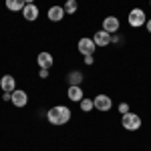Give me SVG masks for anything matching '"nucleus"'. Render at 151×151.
<instances>
[{
  "label": "nucleus",
  "mask_w": 151,
  "mask_h": 151,
  "mask_svg": "<svg viewBox=\"0 0 151 151\" xmlns=\"http://www.w3.org/2000/svg\"><path fill=\"white\" fill-rule=\"evenodd\" d=\"M47 119L50 125H67L70 121V109L65 107V105H57V107L48 109Z\"/></svg>",
  "instance_id": "obj_1"
},
{
  "label": "nucleus",
  "mask_w": 151,
  "mask_h": 151,
  "mask_svg": "<svg viewBox=\"0 0 151 151\" xmlns=\"http://www.w3.org/2000/svg\"><path fill=\"white\" fill-rule=\"evenodd\" d=\"M93 103H95V109H99V111H109L113 107L111 97H107V95H97L93 99Z\"/></svg>",
  "instance_id": "obj_6"
},
{
  "label": "nucleus",
  "mask_w": 151,
  "mask_h": 151,
  "mask_svg": "<svg viewBox=\"0 0 151 151\" xmlns=\"http://www.w3.org/2000/svg\"><path fill=\"white\" fill-rule=\"evenodd\" d=\"M24 4H35V0H24Z\"/></svg>",
  "instance_id": "obj_22"
},
{
  "label": "nucleus",
  "mask_w": 151,
  "mask_h": 151,
  "mask_svg": "<svg viewBox=\"0 0 151 151\" xmlns=\"http://www.w3.org/2000/svg\"><path fill=\"white\" fill-rule=\"evenodd\" d=\"M119 111H121L123 115H125V113H129V105L127 103H121V105H119Z\"/></svg>",
  "instance_id": "obj_18"
},
{
  "label": "nucleus",
  "mask_w": 151,
  "mask_h": 151,
  "mask_svg": "<svg viewBox=\"0 0 151 151\" xmlns=\"http://www.w3.org/2000/svg\"><path fill=\"white\" fill-rule=\"evenodd\" d=\"M83 73L81 70H73V73H69V77H67V81H69V87H81V83H83Z\"/></svg>",
  "instance_id": "obj_13"
},
{
  "label": "nucleus",
  "mask_w": 151,
  "mask_h": 151,
  "mask_svg": "<svg viewBox=\"0 0 151 151\" xmlns=\"http://www.w3.org/2000/svg\"><path fill=\"white\" fill-rule=\"evenodd\" d=\"M85 63H87V65H93V63H95L93 55H87V57H85Z\"/></svg>",
  "instance_id": "obj_19"
},
{
  "label": "nucleus",
  "mask_w": 151,
  "mask_h": 151,
  "mask_svg": "<svg viewBox=\"0 0 151 151\" xmlns=\"http://www.w3.org/2000/svg\"><path fill=\"white\" fill-rule=\"evenodd\" d=\"M79 103H81V109L85 111V113H89L91 109H95V103H93V99H85V97H83V99L79 101Z\"/></svg>",
  "instance_id": "obj_17"
},
{
  "label": "nucleus",
  "mask_w": 151,
  "mask_h": 151,
  "mask_svg": "<svg viewBox=\"0 0 151 151\" xmlns=\"http://www.w3.org/2000/svg\"><path fill=\"white\" fill-rule=\"evenodd\" d=\"M36 63H38L40 69H50V67L55 65V60H52V55H50V52H38Z\"/></svg>",
  "instance_id": "obj_10"
},
{
  "label": "nucleus",
  "mask_w": 151,
  "mask_h": 151,
  "mask_svg": "<svg viewBox=\"0 0 151 151\" xmlns=\"http://www.w3.org/2000/svg\"><path fill=\"white\" fill-rule=\"evenodd\" d=\"M38 75H40V79H47V77H48V69H40Z\"/></svg>",
  "instance_id": "obj_20"
},
{
  "label": "nucleus",
  "mask_w": 151,
  "mask_h": 151,
  "mask_svg": "<svg viewBox=\"0 0 151 151\" xmlns=\"http://www.w3.org/2000/svg\"><path fill=\"white\" fill-rule=\"evenodd\" d=\"M145 26H147V30L151 32V20H147V22H145Z\"/></svg>",
  "instance_id": "obj_21"
},
{
  "label": "nucleus",
  "mask_w": 151,
  "mask_h": 151,
  "mask_svg": "<svg viewBox=\"0 0 151 151\" xmlns=\"http://www.w3.org/2000/svg\"><path fill=\"white\" fill-rule=\"evenodd\" d=\"M63 8H65V14H75L77 8H79V4H77V0H67Z\"/></svg>",
  "instance_id": "obj_16"
},
{
  "label": "nucleus",
  "mask_w": 151,
  "mask_h": 151,
  "mask_svg": "<svg viewBox=\"0 0 151 151\" xmlns=\"http://www.w3.org/2000/svg\"><path fill=\"white\" fill-rule=\"evenodd\" d=\"M127 20L131 26H143V24L147 22V18H145V12L141 10V8H133V10L129 12V16H127Z\"/></svg>",
  "instance_id": "obj_3"
},
{
  "label": "nucleus",
  "mask_w": 151,
  "mask_h": 151,
  "mask_svg": "<svg viewBox=\"0 0 151 151\" xmlns=\"http://www.w3.org/2000/svg\"><path fill=\"white\" fill-rule=\"evenodd\" d=\"M22 16L28 22H35L36 18H38V6H36V4H26L22 8Z\"/></svg>",
  "instance_id": "obj_9"
},
{
  "label": "nucleus",
  "mask_w": 151,
  "mask_h": 151,
  "mask_svg": "<svg viewBox=\"0 0 151 151\" xmlns=\"http://www.w3.org/2000/svg\"><path fill=\"white\" fill-rule=\"evenodd\" d=\"M67 95H69L70 101H81V99H83V89L73 85V87H69V93H67Z\"/></svg>",
  "instance_id": "obj_15"
},
{
  "label": "nucleus",
  "mask_w": 151,
  "mask_h": 151,
  "mask_svg": "<svg viewBox=\"0 0 151 151\" xmlns=\"http://www.w3.org/2000/svg\"><path fill=\"white\" fill-rule=\"evenodd\" d=\"M93 40H95L97 47H107V45H111V35L101 28V30H97V32L93 35Z\"/></svg>",
  "instance_id": "obj_8"
},
{
  "label": "nucleus",
  "mask_w": 151,
  "mask_h": 151,
  "mask_svg": "<svg viewBox=\"0 0 151 151\" xmlns=\"http://www.w3.org/2000/svg\"><path fill=\"white\" fill-rule=\"evenodd\" d=\"M0 87H2L4 93H12V91L16 89V81H14V77H12V75H4V77L0 79Z\"/></svg>",
  "instance_id": "obj_11"
},
{
  "label": "nucleus",
  "mask_w": 151,
  "mask_h": 151,
  "mask_svg": "<svg viewBox=\"0 0 151 151\" xmlns=\"http://www.w3.org/2000/svg\"><path fill=\"white\" fill-rule=\"evenodd\" d=\"M77 48H79V52H81L83 57H87V55H93V52H95L97 45H95L93 38H87V36H83L81 40H79V45H77Z\"/></svg>",
  "instance_id": "obj_4"
},
{
  "label": "nucleus",
  "mask_w": 151,
  "mask_h": 151,
  "mask_svg": "<svg viewBox=\"0 0 151 151\" xmlns=\"http://www.w3.org/2000/svg\"><path fill=\"white\" fill-rule=\"evenodd\" d=\"M24 6H26L24 0H6V8L12 12H22Z\"/></svg>",
  "instance_id": "obj_14"
},
{
  "label": "nucleus",
  "mask_w": 151,
  "mask_h": 151,
  "mask_svg": "<svg viewBox=\"0 0 151 151\" xmlns=\"http://www.w3.org/2000/svg\"><path fill=\"white\" fill-rule=\"evenodd\" d=\"M63 16H65V8H63V6H50V8H48V20L60 22Z\"/></svg>",
  "instance_id": "obj_12"
},
{
  "label": "nucleus",
  "mask_w": 151,
  "mask_h": 151,
  "mask_svg": "<svg viewBox=\"0 0 151 151\" xmlns=\"http://www.w3.org/2000/svg\"><path fill=\"white\" fill-rule=\"evenodd\" d=\"M121 125L127 129V131H137L141 127V117L135 115V113H125L123 119H121Z\"/></svg>",
  "instance_id": "obj_2"
},
{
  "label": "nucleus",
  "mask_w": 151,
  "mask_h": 151,
  "mask_svg": "<svg viewBox=\"0 0 151 151\" xmlns=\"http://www.w3.org/2000/svg\"><path fill=\"white\" fill-rule=\"evenodd\" d=\"M119 28H121V22H119L117 16H107V18L103 20V30H107L109 35L119 32Z\"/></svg>",
  "instance_id": "obj_5"
},
{
  "label": "nucleus",
  "mask_w": 151,
  "mask_h": 151,
  "mask_svg": "<svg viewBox=\"0 0 151 151\" xmlns=\"http://www.w3.org/2000/svg\"><path fill=\"white\" fill-rule=\"evenodd\" d=\"M12 105L14 107H18V109H22V107H26V103H28V95L24 93V91H12Z\"/></svg>",
  "instance_id": "obj_7"
},
{
  "label": "nucleus",
  "mask_w": 151,
  "mask_h": 151,
  "mask_svg": "<svg viewBox=\"0 0 151 151\" xmlns=\"http://www.w3.org/2000/svg\"><path fill=\"white\" fill-rule=\"evenodd\" d=\"M149 4H151V0H149Z\"/></svg>",
  "instance_id": "obj_23"
}]
</instances>
